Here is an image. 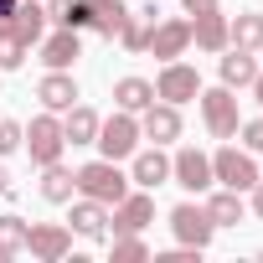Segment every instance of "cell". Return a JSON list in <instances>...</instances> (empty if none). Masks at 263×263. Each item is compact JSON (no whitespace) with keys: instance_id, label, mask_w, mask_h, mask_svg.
<instances>
[{"instance_id":"cell-11","label":"cell","mask_w":263,"mask_h":263,"mask_svg":"<svg viewBox=\"0 0 263 263\" xmlns=\"http://www.w3.org/2000/svg\"><path fill=\"white\" fill-rule=\"evenodd\" d=\"M186 47H191V21L186 16H160L155 31H150V52L160 62H176V57H186Z\"/></svg>"},{"instance_id":"cell-37","label":"cell","mask_w":263,"mask_h":263,"mask_svg":"<svg viewBox=\"0 0 263 263\" xmlns=\"http://www.w3.org/2000/svg\"><path fill=\"white\" fill-rule=\"evenodd\" d=\"M6 191H11V171H6V165H0V196H6Z\"/></svg>"},{"instance_id":"cell-34","label":"cell","mask_w":263,"mask_h":263,"mask_svg":"<svg viewBox=\"0 0 263 263\" xmlns=\"http://www.w3.org/2000/svg\"><path fill=\"white\" fill-rule=\"evenodd\" d=\"M253 217H258V222H263V181H258V186H253Z\"/></svg>"},{"instance_id":"cell-13","label":"cell","mask_w":263,"mask_h":263,"mask_svg":"<svg viewBox=\"0 0 263 263\" xmlns=\"http://www.w3.org/2000/svg\"><path fill=\"white\" fill-rule=\"evenodd\" d=\"M140 135H145V140H155V145L181 140V108H176V103H165V98H155V103L140 114Z\"/></svg>"},{"instance_id":"cell-9","label":"cell","mask_w":263,"mask_h":263,"mask_svg":"<svg viewBox=\"0 0 263 263\" xmlns=\"http://www.w3.org/2000/svg\"><path fill=\"white\" fill-rule=\"evenodd\" d=\"M26 253L42 258V263H62V258L72 253V227H62V222H31Z\"/></svg>"},{"instance_id":"cell-14","label":"cell","mask_w":263,"mask_h":263,"mask_svg":"<svg viewBox=\"0 0 263 263\" xmlns=\"http://www.w3.org/2000/svg\"><path fill=\"white\" fill-rule=\"evenodd\" d=\"M129 181H135L140 191H155V186H165L171 181V155L155 145V150H135L129 155Z\"/></svg>"},{"instance_id":"cell-18","label":"cell","mask_w":263,"mask_h":263,"mask_svg":"<svg viewBox=\"0 0 263 263\" xmlns=\"http://www.w3.org/2000/svg\"><path fill=\"white\" fill-rule=\"evenodd\" d=\"M78 57H83V42H78L72 26H57L52 36H42V62L47 67H72Z\"/></svg>"},{"instance_id":"cell-20","label":"cell","mask_w":263,"mask_h":263,"mask_svg":"<svg viewBox=\"0 0 263 263\" xmlns=\"http://www.w3.org/2000/svg\"><path fill=\"white\" fill-rule=\"evenodd\" d=\"M11 36L16 42H42L47 36V6H36V0H16V16H11Z\"/></svg>"},{"instance_id":"cell-31","label":"cell","mask_w":263,"mask_h":263,"mask_svg":"<svg viewBox=\"0 0 263 263\" xmlns=\"http://www.w3.org/2000/svg\"><path fill=\"white\" fill-rule=\"evenodd\" d=\"M237 135H242V150H248V155H263V119L237 124Z\"/></svg>"},{"instance_id":"cell-25","label":"cell","mask_w":263,"mask_h":263,"mask_svg":"<svg viewBox=\"0 0 263 263\" xmlns=\"http://www.w3.org/2000/svg\"><path fill=\"white\" fill-rule=\"evenodd\" d=\"M42 196H47V201H57V206L78 196V181H72V171H67L62 160H52V165H42Z\"/></svg>"},{"instance_id":"cell-27","label":"cell","mask_w":263,"mask_h":263,"mask_svg":"<svg viewBox=\"0 0 263 263\" xmlns=\"http://www.w3.org/2000/svg\"><path fill=\"white\" fill-rule=\"evenodd\" d=\"M150 31H155V21H135V16H129L124 21V31H119V42H124V52H150Z\"/></svg>"},{"instance_id":"cell-17","label":"cell","mask_w":263,"mask_h":263,"mask_svg":"<svg viewBox=\"0 0 263 263\" xmlns=\"http://www.w3.org/2000/svg\"><path fill=\"white\" fill-rule=\"evenodd\" d=\"M217 78H222L227 88H248V83L258 78V57L242 52V47H227V52H217Z\"/></svg>"},{"instance_id":"cell-33","label":"cell","mask_w":263,"mask_h":263,"mask_svg":"<svg viewBox=\"0 0 263 263\" xmlns=\"http://www.w3.org/2000/svg\"><path fill=\"white\" fill-rule=\"evenodd\" d=\"M11 16H16V0H0V31H11Z\"/></svg>"},{"instance_id":"cell-15","label":"cell","mask_w":263,"mask_h":263,"mask_svg":"<svg viewBox=\"0 0 263 263\" xmlns=\"http://www.w3.org/2000/svg\"><path fill=\"white\" fill-rule=\"evenodd\" d=\"M191 42L201 47V52H227V16L217 11V6H206V11H191Z\"/></svg>"},{"instance_id":"cell-39","label":"cell","mask_w":263,"mask_h":263,"mask_svg":"<svg viewBox=\"0 0 263 263\" xmlns=\"http://www.w3.org/2000/svg\"><path fill=\"white\" fill-rule=\"evenodd\" d=\"M258 57H263V47H258Z\"/></svg>"},{"instance_id":"cell-30","label":"cell","mask_w":263,"mask_h":263,"mask_svg":"<svg viewBox=\"0 0 263 263\" xmlns=\"http://www.w3.org/2000/svg\"><path fill=\"white\" fill-rule=\"evenodd\" d=\"M26 140V124L21 119H0V155H16Z\"/></svg>"},{"instance_id":"cell-26","label":"cell","mask_w":263,"mask_h":263,"mask_svg":"<svg viewBox=\"0 0 263 263\" xmlns=\"http://www.w3.org/2000/svg\"><path fill=\"white\" fill-rule=\"evenodd\" d=\"M26 232H31V222H21L16 212L0 217V263H11V258L26 253Z\"/></svg>"},{"instance_id":"cell-19","label":"cell","mask_w":263,"mask_h":263,"mask_svg":"<svg viewBox=\"0 0 263 263\" xmlns=\"http://www.w3.org/2000/svg\"><path fill=\"white\" fill-rule=\"evenodd\" d=\"M206 217H212V227H237L242 217H248V201H242V191H232V186H222V191H212L206 201Z\"/></svg>"},{"instance_id":"cell-6","label":"cell","mask_w":263,"mask_h":263,"mask_svg":"<svg viewBox=\"0 0 263 263\" xmlns=\"http://www.w3.org/2000/svg\"><path fill=\"white\" fill-rule=\"evenodd\" d=\"M171 181L176 186H186V191H212L217 186V176H212V155L206 150H196V145H186V150H176L171 155Z\"/></svg>"},{"instance_id":"cell-28","label":"cell","mask_w":263,"mask_h":263,"mask_svg":"<svg viewBox=\"0 0 263 263\" xmlns=\"http://www.w3.org/2000/svg\"><path fill=\"white\" fill-rule=\"evenodd\" d=\"M140 258H150L140 232H114V263H140Z\"/></svg>"},{"instance_id":"cell-2","label":"cell","mask_w":263,"mask_h":263,"mask_svg":"<svg viewBox=\"0 0 263 263\" xmlns=\"http://www.w3.org/2000/svg\"><path fill=\"white\" fill-rule=\"evenodd\" d=\"M196 103H201V124H206L212 140H232V135H237V124H242V114H237V88H227V83L201 88Z\"/></svg>"},{"instance_id":"cell-23","label":"cell","mask_w":263,"mask_h":263,"mask_svg":"<svg viewBox=\"0 0 263 263\" xmlns=\"http://www.w3.org/2000/svg\"><path fill=\"white\" fill-rule=\"evenodd\" d=\"M88 11H93V26L88 31H98V36H119L124 31V21H129V6H124V0H88Z\"/></svg>"},{"instance_id":"cell-1","label":"cell","mask_w":263,"mask_h":263,"mask_svg":"<svg viewBox=\"0 0 263 263\" xmlns=\"http://www.w3.org/2000/svg\"><path fill=\"white\" fill-rule=\"evenodd\" d=\"M72 181H78V196H93L103 206H114L119 196H129V176L119 171V160H103V155L88 160V165H78Z\"/></svg>"},{"instance_id":"cell-12","label":"cell","mask_w":263,"mask_h":263,"mask_svg":"<svg viewBox=\"0 0 263 263\" xmlns=\"http://www.w3.org/2000/svg\"><path fill=\"white\" fill-rule=\"evenodd\" d=\"M36 98H42V108H47V114H67L83 93H78V83H72V72H67V67H47V78L36 83Z\"/></svg>"},{"instance_id":"cell-24","label":"cell","mask_w":263,"mask_h":263,"mask_svg":"<svg viewBox=\"0 0 263 263\" xmlns=\"http://www.w3.org/2000/svg\"><path fill=\"white\" fill-rule=\"evenodd\" d=\"M114 103L129 108V114H145V108L155 103V83H145V78H119V83H114Z\"/></svg>"},{"instance_id":"cell-3","label":"cell","mask_w":263,"mask_h":263,"mask_svg":"<svg viewBox=\"0 0 263 263\" xmlns=\"http://www.w3.org/2000/svg\"><path fill=\"white\" fill-rule=\"evenodd\" d=\"M140 119L135 114H129V108H119V114H108V119H98V155L103 160H129V155H135L140 150Z\"/></svg>"},{"instance_id":"cell-7","label":"cell","mask_w":263,"mask_h":263,"mask_svg":"<svg viewBox=\"0 0 263 263\" xmlns=\"http://www.w3.org/2000/svg\"><path fill=\"white\" fill-rule=\"evenodd\" d=\"M196 93H201V72H196V67H186L181 57L160 67V78H155V98H165V103L181 108V103H191Z\"/></svg>"},{"instance_id":"cell-16","label":"cell","mask_w":263,"mask_h":263,"mask_svg":"<svg viewBox=\"0 0 263 263\" xmlns=\"http://www.w3.org/2000/svg\"><path fill=\"white\" fill-rule=\"evenodd\" d=\"M67 222H72V232H78V237H88V242H103V237H108V206H103V201H93V196H78Z\"/></svg>"},{"instance_id":"cell-8","label":"cell","mask_w":263,"mask_h":263,"mask_svg":"<svg viewBox=\"0 0 263 263\" xmlns=\"http://www.w3.org/2000/svg\"><path fill=\"white\" fill-rule=\"evenodd\" d=\"M171 232H176V242H181V248H206L217 227H212L206 206H196V201H181V206H171Z\"/></svg>"},{"instance_id":"cell-10","label":"cell","mask_w":263,"mask_h":263,"mask_svg":"<svg viewBox=\"0 0 263 263\" xmlns=\"http://www.w3.org/2000/svg\"><path fill=\"white\" fill-rule=\"evenodd\" d=\"M150 222H155V196L150 191H129V196H119L108 206V227L114 232H145Z\"/></svg>"},{"instance_id":"cell-22","label":"cell","mask_w":263,"mask_h":263,"mask_svg":"<svg viewBox=\"0 0 263 263\" xmlns=\"http://www.w3.org/2000/svg\"><path fill=\"white\" fill-rule=\"evenodd\" d=\"M62 135H67V145H93L98 140V114L88 103H72L62 114Z\"/></svg>"},{"instance_id":"cell-4","label":"cell","mask_w":263,"mask_h":263,"mask_svg":"<svg viewBox=\"0 0 263 263\" xmlns=\"http://www.w3.org/2000/svg\"><path fill=\"white\" fill-rule=\"evenodd\" d=\"M21 150H31V165H52V160H62V150H67L62 114H36L31 129H26V140H21Z\"/></svg>"},{"instance_id":"cell-36","label":"cell","mask_w":263,"mask_h":263,"mask_svg":"<svg viewBox=\"0 0 263 263\" xmlns=\"http://www.w3.org/2000/svg\"><path fill=\"white\" fill-rule=\"evenodd\" d=\"M181 6H186V16H191V11H206V6H217V0H181Z\"/></svg>"},{"instance_id":"cell-35","label":"cell","mask_w":263,"mask_h":263,"mask_svg":"<svg viewBox=\"0 0 263 263\" xmlns=\"http://www.w3.org/2000/svg\"><path fill=\"white\" fill-rule=\"evenodd\" d=\"M248 88H253V98H258V108H263V67H258V78H253Z\"/></svg>"},{"instance_id":"cell-38","label":"cell","mask_w":263,"mask_h":263,"mask_svg":"<svg viewBox=\"0 0 263 263\" xmlns=\"http://www.w3.org/2000/svg\"><path fill=\"white\" fill-rule=\"evenodd\" d=\"M258 181H263V171H258Z\"/></svg>"},{"instance_id":"cell-29","label":"cell","mask_w":263,"mask_h":263,"mask_svg":"<svg viewBox=\"0 0 263 263\" xmlns=\"http://www.w3.org/2000/svg\"><path fill=\"white\" fill-rule=\"evenodd\" d=\"M26 62V42H16L11 31H0V72H16Z\"/></svg>"},{"instance_id":"cell-32","label":"cell","mask_w":263,"mask_h":263,"mask_svg":"<svg viewBox=\"0 0 263 263\" xmlns=\"http://www.w3.org/2000/svg\"><path fill=\"white\" fill-rule=\"evenodd\" d=\"M201 248H176V253H155V263H196Z\"/></svg>"},{"instance_id":"cell-5","label":"cell","mask_w":263,"mask_h":263,"mask_svg":"<svg viewBox=\"0 0 263 263\" xmlns=\"http://www.w3.org/2000/svg\"><path fill=\"white\" fill-rule=\"evenodd\" d=\"M212 176H217V186L253 191V186H258V160H253L248 150H237V145H222V150L212 155Z\"/></svg>"},{"instance_id":"cell-21","label":"cell","mask_w":263,"mask_h":263,"mask_svg":"<svg viewBox=\"0 0 263 263\" xmlns=\"http://www.w3.org/2000/svg\"><path fill=\"white\" fill-rule=\"evenodd\" d=\"M227 47L258 52V47H263V16H258V11H237V16L227 21Z\"/></svg>"}]
</instances>
